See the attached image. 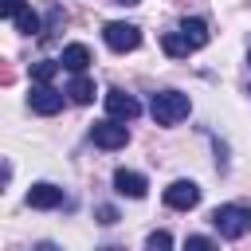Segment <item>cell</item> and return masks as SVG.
Returning a JSON list of instances; mask_svg holds the SVG:
<instances>
[{
  "instance_id": "cell-1",
  "label": "cell",
  "mask_w": 251,
  "mask_h": 251,
  "mask_svg": "<svg viewBox=\"0 0 251 251\" xmlns=\"http://www.w3.org/2000/svg\"><path fill=\"white\" fill-rule=\"evenodd\" d=\"M212 227L224 239H239L251 231V204H220L212 212Z\"/></svg>"
},
{
  "instance_id": "cell-2",
  "label": "cell",
  "mask_w": 251,
  "mask_h": 251,
  "mask_svg": "<svg viewBox=\"0 0 251 251\" xmlns=\"http://www.w3.org/2000/svg\"><path fill=\"white\" fill-rule=\"evenodd\" d=\"M149 110H153L157 126H176V122L188 118L192 102H188V94H180V90H157L153 102H149Z\"/></svg>"
},
{
  "instance_id": "cell-3",
  "label": "cell",
  "mask_w": 251,
  "mask_h": 251,
  "mask_svg": "<svg viewBox=\"0 0 251 251\" xmlns=\"http://www.w3.org/2000/svg\"><path fill=\"white\" fill-rule=\"evenodd\" d=\"M102 39H106L110 51H137V43H141V27H137V24H122V20H114V24L102 27Z\"/></svg>"
},
{
  "instance_id": "cell-4",
  "label": "cell",
  "mask_w": 251,
  "mask_h": 251,
  "mask_svg": "<svg viewBox=\"0 0 251 251\" xmlns=\"http://www.w3.org/2000/svg\"><path fill=\"white\" fill-rule=\"evenodd\" d=\"M90 141L98 145V149H122L126 141H129V126L126 122H98V126H90Z\"/></svg>"
},
{
  "instance_id": "cell-5",
  "label": "cell",
  "mask_w": 251,
  "mask_h": 251,
  "mask_svg": "<svg viewBox=\"0 0 251 251\" xmlns=\"http://www.w3.org/2000/svg\"><path fill=\"white\" fill-rule=\"evenodd\" d=\"M0 16H4V20H16V27H20L24 35H39V31H43L39 16H35L24 0H0Z\"/></svg>"
},
{
  "instance_id": "cell-6",
  "label": "cell",
  "mask_w": 251,
  "mask_h": 251,
  "mask_svg": "<svg viewBox=\"0 0 251 251\" xmlns=\"http://www.w3.org/2000/svg\"><path fill=\"white\" fill-rule=\"evenodd\" d=\"M27 106H31L35 114L51 118V114H59V110H63V94H59L51 82H35V86H31V94H27Z\"/></svg>"
},
{
  "instance_id": "cell-7",
  "label": "cell",
  "mask_w": 251,
  "mask_h": 251,
  "mask_svg": "<svg viewBox=\"0 0 251 251\" xmlns=\"http://www.w3.org/2000/svg\"><path fill=\"white\" fill-rule=\"evenodd\" d=\"M106 114L114 118V122H133L137 114H141V102L133 98V94H126V90H106Z\"/></svg>"
},
{
  "instance_id": "cell-8",
  "label": "cell",
  "mask_w": 251,
  "mask_h": 251,
  "mask_svg": "<svg viewBox=\"0 0 251 251\" xmlns=\"http://www.w3.org/2000/svg\"><path fill=\"white\" fill-rule=\"evenodd\" d=\"M165 204L176 208V212L196 208V204H200V184H196V180H173V184L165 188Z\"/></svg>"
},
{
  "instance_id": "cell-9",
  "label": "cell",
  "mask_w": 251,
  "mask_h": 251,
  "mask_svg": "<svg viewBox=\"0 0 251 251\" xmlns=\"http://www.w3.org/2000/svg\"><path fill=\"white\" fill-rule=\"evenodd\" d=\"M63 204H67L63 188H55V184H47V180H39V184L27 188V208H63Z\"/></svg>"
},
{
  "instance_id": "cell-10",
  "label": "cell",
  "mask_w": 251,
  "mask_h": 251,
  "mask_svg": "<svg viewBox=\"0 0 251 251\" xmlns=\"http://www.w3.org/2000/svg\"><path fill=\"white\" fill-rule=\"evenodd\" d=\"M114 188H118L122 196H129V200H141V196L149 192V180H145L141 173H133V169H118V173H114Z\"/></svg>"
},
{
  "instance_id": "cell-11",
  "label": "cell",
  "mask_w": 251,
  "mask_h": 251,
  "mask_svg": "<svg viewBox=\"0 0 251 251\" xmlns=\"http://www.w3.org/2000/svg\"><path fill=\"white\" fill-rule=\"evenodd\" d=\"M59 63H63L71 75H82V71L90 67V47H86V43H67L63 55H59Z\"/></svg>"
},
{
  "instance_id": "cell-12",
  "label": "cell",
  "mask_w": 251,
  "mask_h": 251,
  "mask_svg": "<svg viewBox=\"0 0 251 251\" xmlns=\"http://www.w3.org/2000/svg\"><path fill=\"white\" fill-rule=\"evenodd\" d=\"M180 35L188 39V47H192V51H200V47L208 43V24H204V20H196V16H184V20H180Z\"/></svg>"
},
{
  "instance_id": "cell-13",
  "label": "cell",
  "mask_w": 251,
  "mask_h": 251,
  "mask_svg": "<svg viewBox=\"0 0 251 251\" xmlns=\"http://www.w3.org/2000/svg\"><path fill=\"white\" fill-rule=\"evenodd\" d=\"M67 94H71V102L86 106V102H94V82H90L86 75H75V78L67 82Z\"/></svg>"
},
{
  "instance_id": "cell-14",
  "label": "cell",
  "mask_w": 251,
  "mask_h": 251,
  "mask_svg": "<svg viewBox=\"0 0 251 251\" xmlns=\"http://www.w3.org/2000/svg\"><path fill=\"white\" fill-rule=\"evenodd\" d=\"M161 47H165L169 59H184V55H192V47H188V39H184L180 31H165V35H161Z\"/></svg>"
},
{
  "instance_id": "cell-15",
  "label": "cell",
  "mask_w": 251,
  "mask_h": 251,
  "mask_svg": "<svg viewBox=\"0 0 251 251\" xmlns=\"http://www.w3.org/2000/svg\"><path fill=\"white\" fill-rule=\"evenodd\" d=\"M59 67H63V63H55V59H39V63L31 67V78H35V82H51Z\"/></svg>"
},
{
  "instance_id": "cell-16",
  "label": "cell",
  "mask_w": 251,
  "mask_h": 251,
  "mask_svg": "<svg viewBox=\"0 0 251 251\" xmlns=\"http://www.w3.org/2000/svg\"><path fill=\"white\" fill-rule=\"evenodd\" d=\"M145 251H173V235L169 231H153L145 239Z\"/></svg>"
},
{
  "instance_id": "cell-17",
  "label": "cell",
  "mask_w": 251,
  "mask_h": 251,
  "mask_svg": "<svg viewBox=\"0 0 251 251\" xmlns=\"http://www.w3.org/2000/svg\"><path fill=\"white\" fill-rule=\"evenodd\" d=\"M184 251H216V243L208 235H188L184 239Z\"/></svg>"
},
{
  "instance_id": "cell-18",
  "label": "cell",
  "mask_w": 251,
  "mask_h": 251,
  "mask_svg": "<svg viewBox=\"0 0 251 251\" xmlns=\"http://www.w3.org/2000/svg\"><path fill=\"white\" fill-rule=\"evenodd\" d=\"M94 212H98V224H118V208L114 204H98Z\"/></svg>"
},
{
  "instance_id": "cell-19",
  "label": "cell",
  "mask_w": 251,
  "mask_h": 251,
  "mask_svg": "<svg viewBox=\"0 0 251 251\" xmlns=\"http://www.w3.org/2000/svg\"><path fill=\"white\" fill-rule=\"evenodd\" d=\"M31 251H63V247H55V243H35Z\"/></svg>"
},
{
  "instance_id": "cell-20",
  "label": "cell",
  "mask_w": 251,
  "mask_h": 251,
  "mask_svg": "<svg viewBox=\"0 0 251 251\" xmlns=\"http://www.w3.org/2000/svg\"><path fill=\"white\" fill-rule=\"evenodd\" d=\"M110 4H122V8H133V4H141V0H110Z\"/></svg>"
},
{
  "instance_id": "cell-21",
  "label": "cell",
  "mask_w": 251,
  "mask_h": 251,
  "mask_svg": "<svg viewBox=\"0 0 251 251\" xmlns=\"http://www.w3.org/2000/svg\"><path fill=\"white\" fill-rule=\"evenodd\" d=\"M247 63H251V51H247Z\"/></svg>"
}]
</instances>
